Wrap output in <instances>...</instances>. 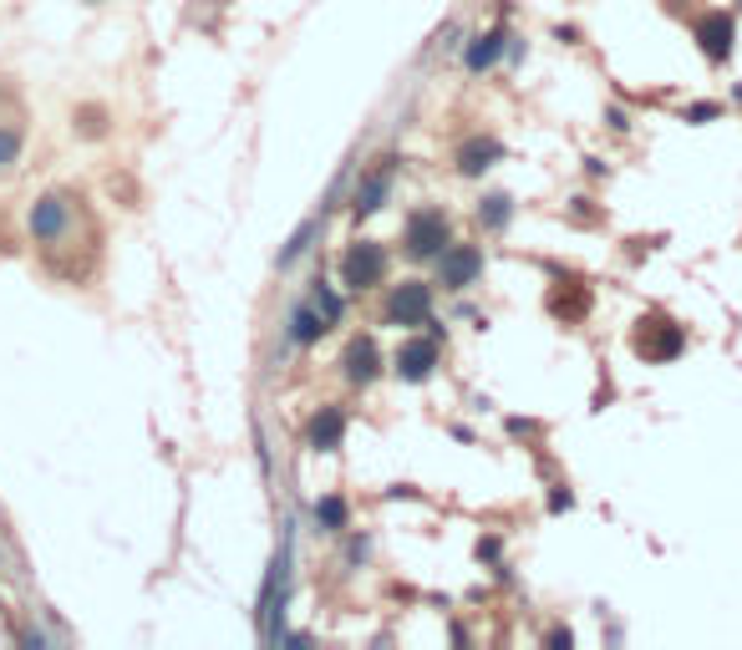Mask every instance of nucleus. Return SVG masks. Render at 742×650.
Wrapping results in <instances>:
<instances>
[{"label":"nucleus","mask_w":742,"mask_h":650,"mask_svg":"<svg viewBox=\"0 0 742 650\" xmlns=\"http://www.w3.org/2000/svg\"><path fill=\"white\" fill-rule=\"evenodd\" d=\"M550 311L560 315V321H579V315L590 311V296H585V290H575V296L564 300L560 290H550Z\"/></svg>","instance_id":"21"},{"label":"nucleus","mask_w":742,"mask_h":650,"mask_svg":"<svg viewBox=\"0 0 742 650\" xmlns=\"http://www.w3.org/2000/svg\"><path fill=\"white\" fill-rule=\"evenodd\" d=\"M0 575H5V549H0Z\"/></svg>","instance_id":"30"},{"label":"nucleus","mask_w":742,"mask_h":650,"mask_svg":"<svg viewBox=\"0 0 742 650\" xmlns=\"http://www.w3.org/2000/svg\"><path fill=\"white\" fill-rule=\"evenodd\" d=\"M371 559V533L357 529L351 539H346V564H367Z\"/></svg>","instance_id":"22"},{"label":"nucleus","mask_w":742,"mask_h":650,"mask_svg":"<svg viewBox=\"0 0 742 650\" xmlns=\"http://www.w3.org/2000/svg\"><path fill=\"white\" fill-rule=\"evenodd\" d=\"M474 219H478V229H483V234H504L508 224H514V198H508V193H483V198H478V208H474Z\"/></svg>","instance_id":"18"},{"label":"nucleus","mask_w":742,"mask_h":650,"mask_svg":"<svg viewBox=\"0 0 742 650\" xmlns=\"http://www.w3.org/2000/svg\"><path fill=\"white\" fill-rule=\"evenodd\" d=\"M346 428H351L346 407L342 401H326V407H315L311 422H306V447H311V453H342Z\"/></svg>","instance_id":"13"},{"label":"nucleus","mask_w":742,"mask_h":650,"mask_svg":"<svg viewBox=\"0 0 742 650\" xmlns=\"http://www.w3.org/2000/svg\"><path fill=\"white\" fill-rule=\"evenodd\" d=\"M326 224H331V208H315V214H306V219L296 224V234L280 244V254H275V269H296L306 254L321 244V234H326Z\"/></svg>","instance_id":"14"},{"label":"nucleus","mask_w":742,"mask_h":650,"mask_svg":"<svg viewBox=\"0 0 742 650\" xmlns=\"http://www.w3.org/2000/svg\"><path fill=\"white\" fill-rule=\"evenodd\" d=\"M483 280V250L478 244H468V239H453L443 254H438V280L447 296H463V290H474V285Z\"/></svg>","instance_id":"9"},{"label":"nucleus","mask_w":742,"mask_h":650,"mask_svg":"<svg viewBox=\"0 0 742 650\" xmlns=\"http://www.w3.org/2000/svg\"><path fill=\"white\" fill-rule=\"evenodd\" d=\"M72 137L76 143H103V137H112V107L107 103H76L72 107Z\"/></svg>","instance_id":"17"},{"label":"nucleus","mask_w":742,"mask_h":650,"mask_svg":"<svg viewBox=\"0 0 742 650\" xmlns=\"http://www.w3.org/2000/svg\"><path fill=\"white\" fill-rule=\"evenodd\" d=\"M499 554H504V544H499V533H483V539H478V559L499 564Z\"/></svg>","instance_id":"26"},{"label":"nucleus","mask_w":742,"mask_h":650,"mask_svg":"<svg viewBox=\"0 0 742 650\" xmlns=\"http://www.w3.org/2000/svg\"><path fill=\"white\" fill-rule=\"evenodd\" d=\"M26 239L41 254V269L61 285H87L103 260V224L87 208V198L67 183L41 189L26 208Z\"/></svg>","instance_id":"1"},{"label":"nucleus","mask_w":742,"mask_h":650,"mask_svg":"<svg viewBox=\"0 0 742 650\" xmlns=\"http://www.w3.org/2000/svg\"><path fill=\"white\" fill-rule=\"evenodd\" d=\"M493 162H504V143H499L493 133L463 137L458 153H453V168H458V178H483Z\"/></svg>","instance_id":"15"},{"label":"nucleus","mask_w":742,"mask_h":650,"mask_svg":"<svg viewBox=\"0 0 742 650\" xmlns=\"http://www.w3.org/2000/svg\"><path fill=\"white\" fill-rule=\"evenodd\" d=\"M570 508H575V493H570L564 483H554L550 488V514H570Z\"/></svg>","instance_id":"25"},{"label":"nucleus","mask_w":742,"mask_h":650,"mask_svg":"<svg viewBox=\"0 0 742 650\" xmlns=\"http://www.w3.org/2000/svg\"><path fill=\"white\" fill-rule=\"evenodd\" d=\"M508 41H514V31H508L504 21H493L489 31H478L474 41L463 46V72H468V76H489L493 67L508 57Z\"/></svg>","instance_id":"12"},{"label":"nucleus","mask_w":742,"mask_h":650,"mask_svg":"<svg viewBox=\"0 0 742 650\" xmlns=\"http://www.w3.org/2000/svg\"><path fill=\"white\" fill-rule=\"evenodd\" d=\"M15 640H21V646H31V650H41V646H46V630H36V625H26V630H21V636H15Z\"/></svg>","instance_id":"27"},{"label":"nucleus","mask_w":742,"mask_h":650,"mask_svg":"<svg viewBox=\"0 0 742 650\" xmlns=\"http://www.w3.org/2000/svg\"><path fill=\"white\" fill-rule=\"evenodd\" d=\"M397 168L402 158L397 153H382V158H371L367 168H361L357 189H351V219H371V214H382L386 204H392V189H397Z\"/></svg>","instance_id":"4"},{"label":"nucleus","mask_w":742,"mask_h":650,"mask_svg":"<svg viewBox=\"0 0 742 650\" xmlns=\"http://www.w3.org/2000/svg\"><path fill=\"white\" fill-rule=\"evenodd\" d=\"M336 269H342V290L367 296V290L386 285V275H392V254H386L382 239H357V244L342 254V265Z\"/></svg>","instance_id":"3"},{"label":"nucleus","mask_w":742,"mask_h":650,"mask_svg":"<svg viewBox=\"0 0 742 650\" xmlns=\"http://www.w3.org/2000/svg\"><path fill=\"white\" fill-rule=\"evenodd\" d=\"M732 41H738V26H732L728 11H707L697 21V46H702V57L707 61H728Z\"/></svg>","instance_id":"16"},{"label":"nucleus","mask_w":742,"mask_h":650,"mask_svg":"<svg viewBox=\"0 0 742 650\" xmlns=\"http://www.w3.org/2000/svg\"><path fill=\"white\" fill-rule=\"evenodd\" d=\"M342 382L351 386V392H367V386H376L382 382V371H386V356H382V346H376V336H351L342 346Z\"/></svg>","instance_id":"10"},{"label":"nucleus","mask_w":742,"mask_h":650,"mask_svg":"<svg viewBox=\"0 0 742 650\" xmlns=\"http://www.w3.org/2000/svg\"><path fill=\"white\" fill-rule=\"evenodd\" d=\"M254 462H260V473L275 478V458H270V443H265V428L254 422Z\"/></svg>","instance_id":"23"},{"label":"nucleus","mask_w":742,"mask_h":650,"mask_svg":"<svg viewBox=\"0 0 742 650\" xmlns=\"http://www.w3.org/2000/svg\"><path fill=\"white\" fill-rule=\"evenodd\" d=\"M570 640H575V636H570V630H564V625H554L550 636H544V646H570Z\"/></svg>","instance_id":"29"},{"label":"nucleus","mask_w":742,"mask_h":650,"mask_svg":"<svg viewBox=\"0 0 742 650\" xmlns=\"http://www.w3.org/2000/svg\"><path fill=\"white\" fill-rule=\"evenodd\" d=\"M443 366V340L438 336H402V346L392 351V376H397L402 386H422V382H432V371Z\"/></svg>","instance_id":"6"},{"label":"nucleus","mask_w":742,"mask_h":650,"mask_svg":"<svg viewBox=\"0 0 742 650\" xmlns=\"http://www.w3.org/2000/svg\"><path fill=\"white\" fill-rule=\"evenodd\" d=\"M306 296H311V300H315V311H321V315L331 321V330H336V325L346 321V296L326 280V275H321V269H315V280H311V290H306Z\"/></svg>","instance_id":"20"},{"label":"nucleus","mask_w":742,"mask_h":650,"mask_svg":"<svg viewBox=\"0 0 742 650\" xmlns=\"http://www.w3.org/2000/svg\"><path fill=\"white\" fill-rule=\"evenodd\" d=\"M432 321V280H417L407 275L402 285H392L382 300V325L392 330H417V325Z\"/></svg>","instance_id":"5"},{"label":"nucleus","mask_w":742,"mask_h":650,"mask_svg":"<svg viewBox=\"0 0 742 650\" xmlns=\"http://www.w3.org/2000/svg\"><path fill=\"white\" fill-rule=\"evenodd\" d=\"M713 118H717V107H713V103H697L692 112H686V122H713Z\"/></svg>","instance_id":"28"},{"label":"nucleus","mask_w":742,"mask_h":650,"mask_svg":"<svg viewBox=\"0 0 742 650\" xmlns=\"http://www.w3.org/2000/svg\"><path fill=\"white\" fill-rule=\"evenodd\" d=\"M82 5H107V0H82Z\"/></svg>","instance_id":"31"},{"label":"nucleus","mask_w":742,"mask_h":650,"mask_svg":"<svg viewBox=\"0 0 742 650\" xmlns=\"http://www.w3.org/2000/svg\"><path fill=\"white\" fill-rule=\"evenodd\" d=\"M686 346L682 325L667 321V315H646V321H636V330H631V351L641 356V361H651V366H667V361H677Z\"/></svg>","instance_id":"8"},{"label":"nucleus","mask_w":742,"mask_h":650,"mask_svg":"<svg viewBox=\"0 0 742 650\" xmlns=\"http://www.w3.org/2000/svg\"><path fill=\"white\" fill-rule=\"evenodd\" d=\"M311 514H315V529L321 533H346L351 529V503H346V493H321Z\"/></svg>","instance_id":"19"},{"label":"nucleus","mask_w":742,"mask_h":650,"mask_svg":"<svg viewBox=\"0 0 742 650\" xmlns=\"http://www.w3.org/2000/svg\"><path fill=\"white\" fill-rule=\"evenodd\" d=\"M458 36H463V26H458V21H447V26H438V31H432L428 51H438V46H443V51H453V46H458Z\"/></svg>","instance_id":"24"},{"label":"nucleus","mask_w":742,"mask_h":650,"mask_svg":"<svg viewBox=\"0 0 742 650\" xmlns=\"http://www.w3.org/2000/svg\"><path fill=\"white\" fill-rule=\"evenodd\" d=\"M21 153H26V103L11 76H0V178L21 168Z\"/></svg>","instance_id":"7"},{"label":"nucleus","mask_w":742,"mask_h":650,"mask_svg":"<svg viewBox=\"0 0 742 650\" xmlns=\"http://www.w3.org/2000/svg\"><path fill=\"white\" fill-rule=\"evenodd\" d=\"M321 336H331V321L315 311L311 296L296 300V305H290V315H285V325H280L285 351H311V346H321Z\"/></svg>","instance_id":"11"},{"label":"nucleus","mask_w":742,"mask_h":650,"mask_svg":"<svg viewBox=\"0 0 742 650\" xmlns=\"http://www.w3.org/2000/svg\"><path fill=\"white\" fill-rule=\"evenodd\" d=\"M447 244H453V219H447V208L422 204L402 219V254H407L412 265H438V254H443Z\"/></svg>","instance_id":"2"}]
</instances>
